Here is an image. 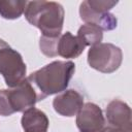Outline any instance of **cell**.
Here are the masks:
<instances>
[{
	"label": "cell",
	"mask_w": 132,
	"mask_h": 132,
	"mask_svg": "<svg viewBox=\"0 0 132 132\" xmlns=\"http://www.w3.org/2000/svg\"><path fill=\"white\" fill-rule=\"evenodd\" d=\"M75 72L72 61H54L32 72L27 78L38 94V99L65 91Z\"/></svg>",
	"instance_id": "obj_1"
},
{
	"label": "cell",
	"mask_w": 132,
	"mask_h": 132,
	"mask_svg": "<svg viewBox=\"0 0 132 132\" xmlns=\"http://www.w3.org/2000/svg\"><path fill=\"white\" fill-rule=\"evenodd\" d=\"M26 20L38 28L41 36L56 38L61 35L65 11L63 6L54 1H27L24 10Z\"/></svg>",
	"instance_id": "obj_2"
},
{
	"label": "cell",
	"mask_w": 132,
	"mask_h": 132,
	"mask_svg": "<svg viewBox=\"0 0 132 132\" xmlns=\"http://www.w3.org/2000/svg\"><path fill=\"white\" fill-rule=\"evenodd\" d=\"M38 94L26 77L16 87L0 90V116L23 112L38 102Z\"/></svg>",
	"instance_id": "obj_3"
},
{
	"label": "cell",
	"mask_w": 132,
	"mask_h": 132,
	"mask_svg": "<svg viewBox=\"0 0 132 132\" xmlns=\"http://www.w3.org/2000/svg\"><path fill=\"white\" fill-rule=\"evenodd\" d=\"M27 66L22 55L0 39V74L8 88L16 87L26 78Z\"/></svg>",
	"instance_id": "obj_4"
},
{
	"label": "cell",
	"mask_w": 132,
	"mask_h": 132,
	"mask_svg": "<svg viewBox=\"0 0 132 132\" xmlns=\"http://www.w3.org/2000/svg\"><path fill=\"white\" fill-rule=\"evenodd\" d=\"M122 62L123 52L112 43L100 42L88 51V64L99 72L112 73L120 68Z\"/></svg>",
	"instance_id": "obj_5"
},
{
	"label": "cell",
	"mask_w": 132,
	"mask_h": 132,
	"mask_svg": "<svg viewBox=\"0 0 132 132\" xmlns=\"http://www.w3.org/2000/svg\"><path fill=\"white\" fill-rule=\"evenodd\" d=\"M76 127L79 132H100L105 127L102 109L95 103H84L76 114Z\"/></svg>",
	"instance_id": "obj_6"
},
{
	"label": "cell",
	"mask_w": 132,
	"mask_h": 132,
	"mask_svg": "<svg viewBox=\"0 0 132 132\" xmlns=\"http://www.w3.org/2000/svg\"><path fill=\"white\" fill-rule=\"evenodd\" d=\"M105 116L109 126L119 128L124 132H132L131 108L126 102L119 99L111 100L106 106Z\"/></svg>",
	"instance_id": "obj_7"
},
{
	"label": "cell",
	"mask_w": 132,
	"mask_h": 132,
	"mask_svg": "<svg viewBox=\"0 0 132 132\" xmlns=\"http://www.w3.org/2000/svg\"><path fill=\"white\" fill-rule=\"evenodd\" d=\"M84 105V96L76 90H65L53 100V107L57 113L63 117H74Z\"/></svg>",
	"instance_id": "obj_8"
},
{
	"label": "cell",
	"mask_w": 132,
	"mask_h": 132,
	"mask_svg": "<svg viewBox=\"0 0 132 132\" xmlns=\"http://www.w3.org/2000/svg\"><path fill=\"white\" fill-rule=\"evenodd\" d=\"M80 19L86 24H92L99 27L102 31H111L117 28L118 20L114 14L108 12H100L92 9L88 6L86 1H82L79 5Z\"/></svg>",
	"instance_id": "obj_9"
},
{
	"label": "cell",
	"mask_w": 132,
	"mask_h": 132,
	"mask_svg": "<svg viewBox=\"0 0 132 132\" xmlns=\"http://www.w3.org/2000/svg\"><path fill=\"white\" fill-rule=\"evenodd\" d=\"M85 47L86 44L77 35L74 36L67 31L61 34L58 38L57 55L65 59H75L82 54Z\"/></svg>",
	"instance_id": "obj_10"
},
{
	"label": "cell",
	"mask_w": 132,
	"mask_h": 132,
	"mask_svg": "<svg viewBox=\"0 0 132 132\" xmlns=\"http://www.w3.org/2000/svg\"><path fill=\"white\" fill-rule=\"evenodd\" d=\"M21 124L24 132H47L50 121L42 110L33 106L23 111Z\"/></svg>",
	"instance_id": "obj_11"
},
{
	"label": "cell",
	"mask_w": 132,
	"mask_h": 132,
	"mask_svg": "<svg viewBox=\"0 0 132 132\" xmlns=\"http://www.w3.org/2000/svg\"><path fill=\"white\" fill-rule=\"evenodd\" d=\"M27 1L0 0V15L5 20H16L25 10Z\"/></svg>",
	"instance_id": "obj_12"
},
{
	"label": "cell",
	"mask_w": 132,
	"mask_h": 132,
	"mask_svg": "<svg viewBox=\"0 0 132 132\" xmlns=\"http://www.w3.org/2000/svg\"><path fill=\"white\" fill-rule=\"evenodd\" d=\"M77 36L84 41L86 46H93L102 41L103 31L92 24H85L79 27L77 31Z\"/></svg>",
	"instance_id": "obj_13"
},
{
	"label": "cell",
	"mask_w": 132,
	"mask_h": 132,
	"mask_svg": "<svg viewBox=\"0 0 132 132\" xmlns=\"http://www.w3.org/2000/svg\"><path fill=\"white\" fill-rule=\"evenodd\" d=\"M58 38H51V37H45V36H40L39 38V48L41 53L48 57V58H54L57 57V42Z\"/></svg>",
	"instance_id": "obj_14"
},
{
	"label": "cell",
	"mask_w": 132,
	"mask_h": 132,
	"mask_svg": "<svg viewBox=\"0 0 132 132\" xmlns=\"http://www.w3.org/2000/svg\"><path fill=\"white\" fill-rule=\"evenodd\" d=\"M86 3L89 7L96 11L100 12H108L113 6H116L119 1L113 0H86Z\"/></svg>",
	"instance_id": "obj_15"
},
{
	"label": "cell",
	"mask_w": 132,
	"mask_h": 132,
	"mask_svg": "<svg viewBox=\"0 0 132 132\" xmlns=\"http://www.w3.org/2000/svg\"><path fill=\"white\" fill-rule=\"evenodd\" d=\"M100 132H124V131L119 129V128L112 127V126H105Z\"/></svg>",
	"instance_id": "obj_16"
}]
</instances>
